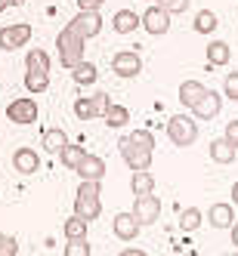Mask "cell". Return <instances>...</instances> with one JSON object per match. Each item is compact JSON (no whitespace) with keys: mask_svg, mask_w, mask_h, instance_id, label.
I'll list each match as a JSON object with an SVG mask.
<instances>
[{"mask_svg":"<svg viewBox=\"0 0 238 256\" xmlns=\"http://www.w3.org/2000/svg\"><path fill=\"white\" fill-rule=\"evenodd\" d=\"M56 50H59V62H62V68H75L78 62H84V50H87V40L81 38V34L75 31V28H62L59 31V38H56Z\"/></svg>","mask_w":238,"mask_h":256,"instance_id":"1","label":"cell"},{"mask_svg":"<svg viewBox=\"0 0 238 256\" xmlns=\"http://www.w3.org/2000/svg\"><path fill=\"white\" fill-rule=\"evenodd\" d=\"M102 213V200H99V182L81 179L78 186V198H75V216H81L84 222H93Z\"/></svg>","mask_w":238,"mask_h":256,"instance_id":"2","label":"cell"},{"mask_svg":"<svg viewBox=\"0 0 238 256\" xmlns=\"http://www.w3.org/2000/svg\"><path fill=\"white\" fill-rule=\"evenodd\" d=\"M167 136H170L173 145H179V148L192 145L198 139V124H195V118H189V114H173L167 120Z\"/></svg>","mask_w":238,"mask_h":256,"instance_id":"3","label":"cell"},{"mask_svg":"<svg viewBox=\"0 0 238 256\" xmlns=\"http://www.w3.org/2000/svg\"><path fill=\"white\" fill-rule=\"evenodd\" d=\"M28 40H31V25L28 22H16V25L0 28V50H7V52H16Z\"/></svg>","mask_w":238,"mask_h":256,"instance_id":"4","label":"cell"},{"mask_svg":"<svg viewBox=\"0 0 238 256\" xmlns=\"http://www.w3.org/2000/svg\"><path fill=\"white\" fill-rule=\"evenodd\" d=\"M133 216H136V222L139 226H155L158 219H161V198L152 192V194H142L136 198V204H133Z\"/></svg>","mask_w":238,"mask_h":256,"instance_id":"5","label":"cell"},{"mask_svg":"<svg viewBox=\"0 0 238 256\" xmlns=\"http://www.w3.org/2000/svg\"><path fill=\"white\" fill-rule=\"evenodd\" d=\"M7 118L13 124H19V126H28L38 120V102H34L31 96H22V99H13L10 108H7Z\"/></svg>","mask_w":238,"mask_h":256,"instance_id":"6","label":"cell"},{"mask_svg":"<svg viewBox=\"0 0 238 256\" xmlns=\"http://www.w3.org/2000/svg\"><path fill=\"white\" fill-rule=\"evenodd\" d=\"M139 25H142L145 31H149L152 38H161V34H167V31H170V16L164 12L158 4H152L149 10H145V12L139 16Z\"/></svg>","mask_w":238,"mask_h":256,"instance_id":"7","label":"cell"},{"mask_svg":"<svg viewBox=\"0 0 238 256\" xmlns=\"http://www.w3.org/2000/svg\"><path fill=\"white\" fill-rule=\"evenodd\" d=\"M68 28H75L84 40H90V38H96V34L102 31V16L93 12V10H78V16L68 22Z\"/></svg>","mask_w":238,"mask_h":256,"instance_id":"8","label":"cell"},{"mask_svg":"<svg viewBox=\"0 0 238 256\" xmlns=\"http://www.w3.org/2000/svg\"><path fill=\"white\" fill-rule=\"evenodd\" d=\"M112 71L118 78H136L139 71H142V59H139V52L136 50H121L112 56Z\"/></svg>","mask_w":238,"mask_h":256,"instance_id":"9","label":"cell"},{"mask_svg":"<svg viewBox=\"0 0 238 256\" xmlns=\"http://www.w3.org/2000/svg\"><path fill=\"white\" fill-rule=\"evenodd\" d=\"M118 148H121V158L127 160V167H130L133 173L136 170H149L152 167V152L149 148H136V145H130L127 139L118 142Z\"/></svg>","mask_w":238,"mask_h":256,"instance_id":"10","label":"cell"},{"mask_svg":"<svg viewBox=\"0 0 238 256\" xmlns=\"http://www.w3.org/2000/svg\"><path fill=\"white\" fill-rule=\"evenodd\" d=\"M13 170H16V173H22V176L38 173V170H41V158H38V152L28 148V145L16 148V152H13Z\"/></svg>","mask_w":238,"mask_h":256,"instance_id":"11","label":"cell"},{"mask_svg":"<svg viewBox=\"0 0 238 256\" xmlns=\"http://www.w3.org/2000/svg\"><path fill=\"white\" fill-rule=\"evenodd\" d=\"M219 108H223V96H219L216 90H207V93L201 96V102L192 108V112H195L198 120H213V118L219 114Z\"/></svg>","mask_w":238,"mask_h":256,"instance_id":"12","label":"cell"},{"mask_svg":"<svg viewBox=\"0 0 238 256\" xmlns=\"http://www.w3.org/2000/svg\"><path fill=\"white\" fill-rule=\"evenodd\" d=\"M75 173L81 179H90V182H102V176H105V160L99 154H84L81 164L75 167Z\"/></svg>","mask_w":238,"mask_h":256,"instance_id":"13","label":"cell"},{"mask_svg":"<svg viewBox=\"0 0 238 256\" xmlns=\"http://www.w3.org/2000/svg\"><path fill=\"white\" fill-rule=\"evenodd\" d=\"M139 222H136V216L133 213H118L112 219V232L115 238H121V241H136V234H139Z\"/></svg>","mask_w":238,"mask_h":256,"instance_id":"14","label":"cell"},{"mask_svg":"<svg viewBox=\"0 0 238 256\" xmlns=\"http://www.w3.org/2000/svg\"><path fill=\"white\" fill-rule=\"evenodd\" d=\"M204 93H207V86L201 84V80H182V86H179V102L192 112V108L201 102V96H204Z\"/></svg>","mask_w":238,"mask_h":256,"instance_id":"15","label":"cell"},{"mask_svg":"<svg viewBox=\"0 0 238 256\" xmlns=\"http://www.w3.org/2000/svg\"><path fill=\"white\" fill-rule=\"evenodd\" d=\"M112 28H115L118 34H133V31L139 28V16H136L133 10H118V12L112 16Z\"/></svg>","mask_w":238,"mask_h":256,"instance_id":"16","label":"cell"},{"mask_svg":"<svg viewBox=\"0 0 238 256\" xmlns=\"http://www.w3.org/2000/svg\"><path fill=\"white\" fill-rule=\"evenodd\" d=\"M41 145H44L50 154H59L65 145H68V136L59 130V126H50V130H44V136H41Z\"/></svg>","mask_w":238,"mask_h":256,"instance_id":"17","label":"cell"},{"mask_svg":"<svg viewBox=\"0 0 238 256\" xmlns=\"http://www.w3.org/2000/svg\"><path fill=\"white\" fill-rule=\"evenodd\" d=\"M232 59V46L226 40H210L207 44V65H229Z\"/></svg>","mask_w":238,"mask_h":256,"instance_id":"18","label":"cell"},{"mask_svg":"<svg viewBox=\"0 0 238 256\" xmlns=\"http://www.w3.org/2000/svg\"><path fill=\"white\" fill-rule=\"evenodd\" d=\"M210 158L216 164H232L238 158V148H235V145H229L226 139H213L210 142Z\"/></svg>","mask_w":238,"mask_h":256,"instance_id":"19","label":"cell"},{"mask_svg":"<svg viewBox=\"0 0 238 256\" xmlns=\"http://www.w3.org/2000/svg\"><path fill=\"white\" fill-rule=\"evenodd\" d=\"M232 222H235L232 204H213L210 207V226L213 228H232Z\"/></svg>","mask_w":238,"mask_h":256,"instance_id":"20","label":"cell"},{"mask_svg":"<svg viewBox=\"0 0 238 256\" xmlns=\"http://www.w3.org/2000/svg\"><path fill=\"white\" fill-rule=\"evenodd\" d=\"M130 188H133V194H136V198L152 194V192H155V176H152L149 170H136V173H133V179H130Z\"/></svg>","mask_w":238,"mask_h":256,"instance_id":"21","label":"cell"},{"mask_svg":"<svg viewBox=\"0 0 238 256\" xmlns=\"http://www.w3.org/2000/svg\"><path fill=\"white\" fill-rule=\"evenodd\" d=\"M47 86H50V71H28L25 74V90L31 96L47 93Z\"/></svg>","mask_w":238,"mask_h":256,"instance_id":"22","label":"cell"},{"mask_svg":"<svg viewBox=\"0 0 238 256\" xmlns=\"http://www.w3.org/2000/svg\"><path fill=\"white\" fill-rule=\"evenodd\" d=\"M71 78H75V84L87 86V84H96L99 71H96V65H93V62H78L75 68H71Z\"/></svg>","mask_w":238,"mask_h":256,"instance_id":"23","label":"cell"},{"mask_svg":"<svg viewBox=\"0 0 238 256\" xmlns=\"http://www.w3.org/2000/svg\"><path fill=\"white\" fill-rule=\"evenodd\" d=\"M25 68H28V71H50V52H47V50H41V46L28 50V56H25Z\"/></svg>","mask_w":238,"mask_h":256,"instance_id":"24","label":"cell"},{"mask_svg":"<svg viewBox=\"0 0 238 256\" xmlns=\"http://www.w3.org/2000/svg\"><path fill=\"white\" fill-rule=\"evenodd\" d=\"M216 25H219V19H216V12H210V10H201L195 16V31L198 34H210V31H216Z\"/></svg>","mask_w":238,"mask_h":256,"instance_id":"25","label":"cell"},{"mask_svg":"<svg viewBox=\"0 0 238 256\" xmlns=\"http://www.w3.org/2000/svg\"><path fill=\"white\" fill-rule=\"evenodd\" d=\"M84 154H87V148H81V145H71V142L59 152V158H62V164H65L68 170H75L78 164H81V158H84Z\"/></svg>","mask_w":238,"mask_h":256,"instance_id":"26","label":"cell"},{"mask_svg":"<svg viewBox=\"0 0 238 256\" xmlns=\"http://www.w3.org/2000/svg\"><path fill=\"white\" fill-rule=\"evenodd\" d=\"M201 222H204V216H201L198 207H189V210L179 213V228H182V232H195Z\"/></svg>","mask_w":238,"mask_h":256,"instance_id":"27","label":"cell"},{"mask_svg":"<svg viewBox=\"0 0 238 256\" xmlns=\"http://www.w3.org/2000/svg\"><path fill=\"white\" fill-rule=\"evenodd\" d=\"M62 234L68 238V241H75V238H87V222H84L81 216H71V219H65Z\"/></svg>","mask_w":238,"mask_h":256,"instance_id":"28","label":"cell"},{"mask_svg":"<svg viewBox=\"0 0 238 256\" xmlns=\"http://www.w3.org/2000/svg\"><path fill=\"white\" fill-rule=\"evenodd\" d=\"M127 120H130V112H127L124 105H108V112H105V124L108 126H115V130H118V126H124Z\"/></svg>","mask_w":238,"mask_h":256,"instance_id":"29","label":"cell"},{"mask_svg":"<svg viewBox=\"0 0 238 256\" xmlns=\"http://www.w3.org/2000/svg\"><path fill=\"white\" fill-rule=\"evenodd\" d=\"M127 142H130V145H136V148H155V136L149 133V130H133L130 136H127Z\"/></svg>","mask_w":238,"mask_h":256,"instance_id":"30","label":"cell"},{"mask_svg":"<svg viewBox=\"0 0 238 256\" xmlns=\"http://www.w3.org/2000/svg\"><path fill=\"white\" fill-rule=\"evenodd\" d=\"M155 4L167 12V16H179V12H186L192 0H155Z\"/></svg>","mask_w":238,"mask_h":256,"instance_id":"31","label":"cell"},{"mask_svg":"<svg viewBox=\"0 0 238 256\" xmlns=\"http://www.w3.org/2000/svg\"><path fill=\"white\" fill-rule=\"evenodd\" d=\"M90 105H93V114L96 118H105L108 105H112V96H108V93H96V96H90Z\"/></svg>","mask_w":238,"mask_h":256,"instance_id":"32","label":"cell"},{"mask_svg":"<svg viewBox=\"0 0 238 256\" xmlns=\"http://www.w3.org/2000/svg\"><path fill=\"white\" fill-rule=\"evenodd\" d=\"M19 253V241H16V234L4 232L0 234V256H16Z\"/></svg>","mask_w":238,"mask_h":256,"instance_id":"33","label":"cell"},{"mask_svg":"<svg viewBox=\"0 0 238 256\" xmlns=\"http://www.w3.org/2000/svg\"><path fill=\"white\" fill-rule=\"evenodd\" d=\"M65 256H90L87 238H75V241H68V244H65Z\"/></svg>","mask_w":238,"mask_h":256,"instance_id":"34","label":"cell"},{"mask_svg":"<svg viewBox=\"0 0 238 256\" xmlns=\"http://www.w3.org/2000/svg\"><path fill=\"white\" fill-rule=\"evenodd\" d=\"M223 96L232 99V102H238V71H229V74H226V80H223Z\"/></svg>","mask_w":238,"mask_h":256,"instance_id":"35","label":"cell"},{"mask_svg":"<svg viewBox=\"0 0 238 256\" xmlns=\"http://www.w3.org/2000/svg\"><path fill=\"white\" fill-rule=\"evenodd\" d=\"M75 114H78V120H93V118H96V114H93V105H90V96L75 102Z\"/></svg>","mask_w":238,"mask_h":256,"instance_id":"36","label":"cell"},{"mask_svg":"<svg viewBox=\"0 0 238 256\" xmlns=\"http://www.w3.org/2000/svg\"><path fill=\"white\" fill-rule=\"evenodd\" d=\"M223 139L238 148V120H229V124H226V136H223Z\"/></svg>","mask_w":238,"mask_h":256,"instance_id":"37","label":"cell"},{"mask_svg":"<svg viewBox=\"0 0 238 256\" xmlns=\"http://www.w3.org/2000/svg\"><path fill=\"white\" fill-rule=\"evenodd\" d=\"M102 4H105V0H78V10H93V12H99Z\"/></svg>","mask_w":238,"mask_h":256,"instance_id":"38","label":"cell"},{"mask_svg":"<svg viewBox=\"0 0 238 256\" xmlns=\"http://www.w3.org/2000/svg\"><path fill=\"white\" fill-rule=\"evenodd\" d=\"M118 256H149L145 250H136V247H127V250H121Z\"/></svg>","mask_w":238,"mask_h":256,"instance_id":"39","label":"cell"},{"mask_svg":"<svg viewBox=\"0 0 238 256\" xmlns=\"http://www.w3.org/2000/svg\"><path fill=\"white\" fill-rule=\"evenodd\" d=\"M232 244L238 247V222H232Z\"/></svg>","mask_w":238,"mask_h":256,"instance_id":"40","label":"cell"},{"mask_svg":"<svg viewBox=\"0 0 238 256\" xmlns=\"http://www.w3.org/2000/svg\"><path fill=\"white\" fill-rule=\"evenodd\" d=\"M232 200H235V207H238V182L232 186Z\"/></svg>","mask_w":238,"mask_h":256,"instance_id":"41","label":"cell"},{"mask_svg":"<svg viewBox=\"0 0 238 256\" xmlns=\"http://www.w3.org/2000/svg\"><path fill=\"white\" fill-rule=\"evenodd\" d=\"M13 4H10V0H0V12H4V10H10Z\"/></svg>","mask_w":238,"mask_h":256,"instance_id":"42","label":"cell"},{"mask_svg":"<svg viewBox=\"0 0 238 256\" xmlns=\"http://www.w3.org/2000/svg\"><path fill=\"white\" fill-rule=\"evenodd\" d=\"M10 4H13V6H25V4H28V0H10Z\"/></svg>","mask_w":238,"mask_h":256,"instance_id":"43","label":"cell"},{"mask_svg":"<svg viewBox=\"0 0 238 256\" xmlns=\"http://www.w3.org/2000/svg\"><path fill=\"white\" fill-rule=\"evenodd\" d=\"M145 4H155V0H145Z\"/></svg>","mask_w":238,"mask_h":256,"instance_id":"44","label":"cell"},{"mask_svg":"<svg viewBox=\"0 0 238 256\" xmlns=\"http://www.w3.org/2000/svg\"><path fill=\"white\" fill-rule=\"evenodd\" d=\"M232 256H238V253H232Z\"/></svg>","mask_w":238,"mask_h":256,"instance_id":"45","label":"cell"}]
</instances>
